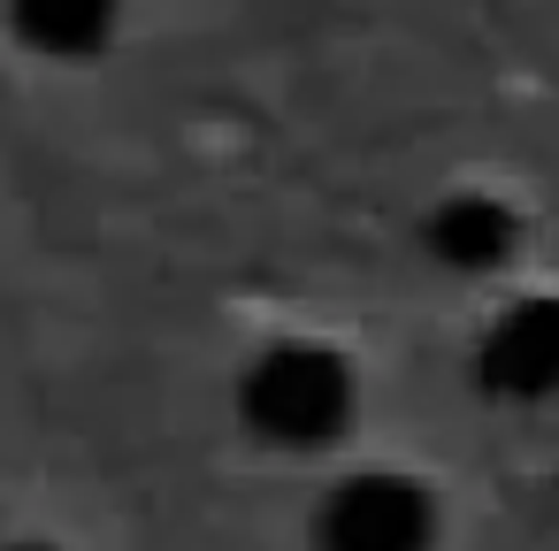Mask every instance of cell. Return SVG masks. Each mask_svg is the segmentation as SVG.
Instances as JSON below:
<instances>
[{"instance_id":"cell-3","label":"cell","mask_w":559,"mask_h":551,"mask_svg":"<svg viewBox=\"0 0 559 551\" xmlns=\"http://www.w3.org/2000/svg\"><path fill=\"white\" fill-rule=\"evenodd\" d=\"M483 391L498 398H551L559 391V299H521L483 330Z\"/></svg>"},{"instance_id":"cell-1","label":"cell","mask_w":559,"mask_h":551,"mask_svg":"<svg viewBox=\"0 0 559 551\" xmlns=\"http://www.w3.org/2000/svg\"><path fill=\"white\" fill-rule=\"evenodd\" d=\"M238 414L269 444H330L353 421V368L322 345H276L246 368Z\"/></svg>"},{"instance_id":"cell-2","label":"cell","mask_w":559,"mask_h":551,"mask_svg":"<svg viewBox=\"0 0 559 551\" xmlns=\"http://www.w3.org/2000/svg\"><path fill=\"white\" fill-rule=\"evenodd\" d=\"M429 536H437V505L406 475H353L314 520L322 551H429Z\"/></svg>"},{"instance_id":"cell-4","label":"cell","mask_w":559,"mask_h":551,"mask_svg":"<svg viewBox=\"0 0 559 551\" xmlns=\"http://www.w3.org/2000/svg\"><path fill=\"white\" fill-rule=\"evenodd\" d=\"M421 238H429V253H437L444 268L483 276V268H498V261L513 253V207L490 200V192H460V200H444V207L429 215Z\"/></svg>"},{"instance_id":"cell-5","label":"cell","mask_w":559,"mask_h":551,"mask_svg":"<svg viewBox=\"0 0 559 551\" xmlns=\"http://www.w3.org/2000/svg\"><path fill=\"white\" fill-rule=\"evenodd\" d=\"M9 24L55 62H93L116 39V0H9Z\"/></svg>"},{"instance_id":"cell-6","label":"cell","mask_w":559,"mask_h":551,"mask_svg":"<svg viewBox=\"0 0 559 551\" xmlns=\"http://www.w3.org/2000/svg\"><path fill=\"white\" fill-rule=\"evenodd\" d=\"M16 551H39V543H16Z\"/></svg>"}]
</instances>
